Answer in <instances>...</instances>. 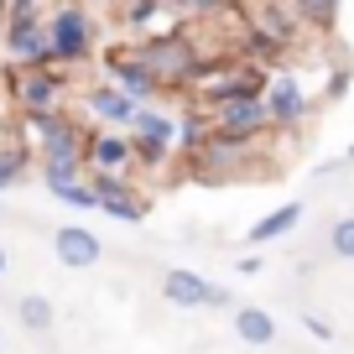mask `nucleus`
Returning <instances> with one entry per match:
<instances>
[{"label": "nucleus", "mask_w": 354, "mask_h": 354, "mask_svg": "<svg viewBox=\"0 0 354 354\" xmlns=\"http://www.w3.org/2000/svg\"><path fill=\"white\" fill-rule=\"evenodd\" d=\"M302 323H308V333H313V339H323V344L333 339V328H328V323L318 318V313H302Z\"/></svg>", "instance_id": "21"}, {"label": "nucleus", "mask_w": 354, "mask_h": 354, "mask_svg": "<svg viewBox=\"0 0 354 354\" xmlns=\"http://www.w3.org/2000/svg\"><path fill=\"white\" fill-rule=\"evenodd\" d=\"M209 136H214V115L198 110V104H183V115H177V156L193 162V156L209 146Z\"/></svg>", "instance_id": "14"}, {"label": "nucleus", "mask_w": 354, "mask_h": 354, "mask_svg": "<svg viewBox=\"0 0 354 354\" xmlns=\"http://www.w3.org/2000/svg\"><path fill=\"white\" fill-rule=\"evenodd\" d=\"M26 172V151H16V146H0V193L16 188Z\"/></svg>", "instance_id": "19"}, {"label": "nucleus", "mask_w": 354, "mask_h": 354, "mask_svg": "<svg viewBox=\"0 0 354 354\" xmlns=\"http://www.w3.org/2000/svg\"><path fill=\"white\" fill-rule=\"evenodd\" d=\"M0 47L11 53V68H21V73L57 68L53 42H47V16H42V11H0Z\"/></svg>", "instance_id": "1"}, {"label": "nucleus", "mask_w": 354, "mask_h": 354, "mask_svg": "<svg viewBox=\"0 0 354 354\" xmlns=\"http://www.w3.org/2000/svg\"><path fill=\"white\" fill-rule=\"evenodd\" d=\"M16 318H21V328H26V333H47V328L57 323V308L42 297V292H26V297L16 302Z\"/></svg>", "instance_id": "16"}, {"label": "nucleus", "mask_w": 354, "mask_h": 354, "mask_svg": "<svg viewBox=\"0 0 354 354\" xmlns=\"http://www.w3.org/2000/svg\"><path fill=\"white\" fill-rule=\"evenodd\" d=\"M42 0H0V11H37Z\"/></svg>", "instance_id": "23"}, {"label": "nucleus", "mask_w": 354, "mask_h": 354, "mask_svg": "<svg viewBox=\"0 0 354 354\" xmlns=\"http://www.w3.org/2000/svg\"><path fill=\"white\" fill-rule=\"evenodd\" d=\"M131 141H136V167H167L177 156V115H167L162 104H141L131 120Z\"/></svg>", "instance_id": "3"}, {"label": "nucleus", "mask_w": 354, "mask_h": 354, "mask_svg": "<svg viewBox=\"0 0 354 354\" xmlns=\"http://www.w3.org/2000/svg\"><path fill=\"white\" fill-rule=\"evenodd\" d=\"M104 84L125 88V94H131V100H141V104L162 94L156 73L141 63V53H136V47H110V53H104Z\"/></svg>", "instance_id": "6"}, {"label": "nucleus", "mask_w": 354, "mask_h": 354, "mask_svg": "<svg viewBox=\"0 0 354 354\" xmlns=\"http://www.w3.org/2000/svg\"><path fill=\"white\" fill-rule=\"evenodd\" d=\"M42 183H47V193H53L63 209H73V214L100 209V203H94V188H88V177H84V167H42Z\"/></svg>", "instance_id": "10"}, {"label": "nucleus", "mask_w": 354, "mask_h": 354, "mask_svg": "<svg viewBox=\"0 0 354 354\" xmlns=\"http://www.w3.org/2000/svg\"><path fill=\"white\" fill-rule=\"evenodd\" d=\"M234 333H240V344L266 349V344L277 339V318H271L266 308H234Z\"/></svg>", "instance_id": "15"}, {"label": "nucleus", "mask_w": 354, "mask_h": 354, "mask_svg": "<svg viewBox=\"0 0 354 354\" xmlns=\"http://www.w3.org/2000/svg\"><path fill=\"white\" fill-rule=\"evenodd\" d=\"M234 0H193V11H230Z\"/></svg>", "instance_id": "24"}, {"label": "nucleus", "mask_w": 354, "mask_h": 354, "mask_svg": "<svg viewBox=\"0 0 354 354\" xmlns=\"http://www.w3.org/2000/svg\"><path fill=\"white\" fill-rule=\"evenodd\" d=\"M11 94H16V110L21 115H53L68 110V73L63 68H42V73H21L11 68Z\"/></svg>", "instance_id": "4"}, {"label": "nucleus", "mask_w": 354, "mask_h": 354, "mask_svg": "<svg viewBox=\"0 0 354 354\" xmlns=\"http://www.w3.org/2000/svg\"><path fill=\"white\" fill-rule=\"evenodd\" d=\"M328 250L339 255V261H354V214H344V219L328 230Z\"/></svg>", "instance_id": "20"}, {"label": "nucleus", "mask_w": 354, "mask_h": 354, "mask_svg": "<svg viewBox=\"0 0 354 354\" xmlns=\"http://www.w3.org/2000/svg\"><path fill=\"white\" fill-rule=\"evenodd\" d=\"M214 131H230V136H245V141H261L271 131V115H266L261 100H234V104H219L214 110Z\"/></svg>", "instance_id": "12"}, {"label": "nucleus", "mask_w": 354, "mask_h": 354, "mask_svg": "<svg viewBox=\"0 0 354 354\" xmlns=\"http://www.w3.org/2000/svg\"><path fill=\"white\" fill-rule=\"evenodd\" d=\"M78 110H84L94 125H104V131H131L141 100H131V94H125V88H115V84H94V88L84 94V104H78Z\"/></svg>", "instance_id": "7"}, {"label": "nucleus", "mask_w": 354, "mask_h": 354, "mask_svg": "<svg viewBox=\"0 0 354 354\" xmlns=\"http://www.w3.org/2000/svg\"><path fill=\"white\" fill-rule=\"evenodd\" d=\"M266 115H271V131H292L313 115V94L297 73H271L266 78V94H261Z\"/></svg>", "instance_id": "5"}, {"label": "nucleus", "mask_w": 354, "mask_h": 354, "mask_svg": "<svg viewBox=\"0 0 354 354\" xmlns=\"http://www.w3.org/2000/svg\"><path fill=\"white\" fill-rule=\"evenodd\" d=\"M78 6H88V0H78Z\"/></svg>", "instance_id": "27"}, {"label": "nucleus", "mask_w": 354, "mask_h": 354, "mask_svg": "<svg viewBox=\"0 0 354 354\" xmlns=\"http://www.w3.org/2000/svg\"><path fill=\"white\" fill-rule=\"evenodd\" d=\"M297 224H302V203H281V209L261 214V219L245 230V245H250V250H261V245H271V240H281V234H292Z\"/></svg>", "instance_id": "13"}, {"label": "nucleus", "mask_w": 354, "mask_h": 354, "mask_svg": "<svg viewBox=\"0 0 354 354\" xmlns=\"http://www.w3.org/2000/svg\"><path fill=\"white\" fill-rule=\"evenodd\" d=\"M0 214H6V209H0Z\"/></svg>", "instance_id": "28"}, {"label": "nucleus", "mask_w": 354, "mask_h": 354, "mask_svg": "<svg viewBox=\"0 0 354 354\" xmlns=\"http://www.w3.org/2000/svg\"><path fill=\"white\" fill-rule=\"evenodd\" d=\"M292 11H297L302 26H333V16H339V0H292Z\"/></svg>", "instance_id": "18"}, {"label": "nucleus", "mask_w": 354, "mask_h": 354, "mask_svg": "<svg viewBox=\"0 0 354 354\" xmlns=\"http://www.w3.org/2000/svg\"><path fill=\"white\" fill-rule=\"evenodd\" d=\"M88 188H94V203H115V198H131L136 193V177L131 172H88Z\"/></svg>", "instance_id": "17"}, {"label": "nucleus", "mask_w": 354, "mask_h": 354, "mask_svg": "<svg viewBox=\"0 0 354 354\" xmlns=\"http://www.w3.org/2000/svg\"><path fill=\"white\" fill-rule=\"evenodd\" d=\"M266 266H261V255H240V277H261Z\"/></svg>", "instance_id": "22"}, {"label": "nucleus", "mask_w": 354, "mask_h": 354, "mask_svg": "<svg viewBox=\"0 0 354 354\" xmlns=\"http://www.w3.org/2000/svg\"><path fill=\"white\" fill-rule=\"evenodd\" d=\"M47 42H53L57 68L88 63V57H94V16H88V6H78V0L53 6V11H47Z\"/></svg>", "instance_id": "2"}, {"label": "nucleus", "mask_w": 354, "mask_h": 354, "mask_svg": "<svg viewBox=\"0 0 354 354\" xmlns=\"http://www.w3.org/2000/svg\"><path fill=\"white\" fill-rule=\"evenodd\" d=\"M162 302H172V308H214V281L198 277V271H188V266H172L162 277Z\"/></svg>", "instance_id": "11"}, {"label": "nucleus", "mask_w": 354, "mask_h": 354, "mask_svg": "<svg viewBox=\"0 0 354 354\" xmlns=\"http://www.w3.org/2000/svg\"><path fill=\"white\" fill-rule=\"evenodd\" d=\"M53 255L68 271H88V266L104 261V245H100V234L84 230V224H63V230H53Z\"/></svg>", "instance_id": "9"}, {"label": "nucleus", "mask_w": 354, "mask_h": 354, "mask_svg": "<svg viewBox=\"0 0 354 354\" xmlns=\"http://www.w3.org/2000/svg\"><path fill=\"white\" fill-rule=\"evenodd\" d=\"M344 162H354V146H349V151H344Z\"/></svg>", "instance_id": "26"}, {"label": "nucleus", "mask_w": 354, "mask_h": 354, "mask_svg": "<svg viewBox=\"0 0 354 354\" xmlns=\"http://www.w3.org/2000/svg\"><path fill=\"white\" fill-rule=\"evenodd\" d=\"M6 266H11V255H6V245H0V277H6Z\"/></svg>", "instance_id": "25"}, {"label": "nucleus", "mask_w": 354, "mask_h": 354, "mask_svg": "<svg viewBox=\"0 0 354 354\" xmlns=\"http://www.w3.org/2000/svg\"><path fill=\"white\" fill-rule=\"evenodd\" d=\"M84 167H88V172H131V167H136L131 131H104V125H94V131H88Z\"/></svg>", "instance_id": "8"}]
</instances>
